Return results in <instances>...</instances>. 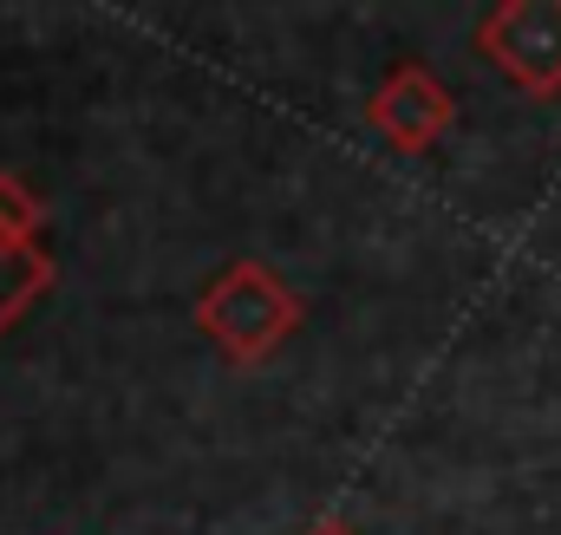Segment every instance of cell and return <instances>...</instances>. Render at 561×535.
<instances>
[{
  "instance_id": "1",
  "label": "cell",
  "mask_w": 561,
  "mask_h": 535,
  "mask_svg": "<svg viewBox=\"0 0 561 535\" xmlns=\"http://www.w3.org/2000/svg\"><path fill=\"white\" fill-rule=\"evenodd\" d=\"M300 320H307L300 294L262 262H229L203 294H196V333H203L236 373L268 366L280 346L300 333Z\"/></svg>"
},
{
  "instance_id": "2",
  "label": "cell",
  "mask_w": 561,
  "mask_h": 535,
  "mask_svg": "<svg viewBox=\"0 0 561 535\" xmlns=\"http://www.w3.org/2000/svg\"><path fill=\"white\" fill-rule=\"evenodd\" d=\"M477 53L523 99H561V0H496L477 20Z\"/></svg>"
},
{
  "instance_id": "3",
  "label": "cell",
  "mask_w": 561,
  "mask_h": 535,
  "mask_svg": "<svg viewBox=\"0 0 561 535\" xmlns=\"http://www.w3.org/2000/svg\"><path fill=\"white\" fill-rule=\"evenodd\" d=\"M366 125L386 137L392 150L424 157V150H437V137L457 125V99H450V86L424 59H399L373 86V99H366Z\"/></svg>"
},
{
  "instance_id": "4",
  "label": "cell",
  "mask_w": 561,
  "mask_h": 535,
  "mask_svg": "<svg viewBox=\"0 0 561 535\" xmlns=\"http://www.w3.org/2000/svg\"><path fill=\"white\" fill-rule=\"evenodd\" d=\"M53 294V255L46 242L26 249V242H0V340Z\"/></svg>"
},
{
  "instance_id": "5",
  "label": "cell",
  "mask_w": 561,
  "mask_h": 535,
  "mask_svg": "<svg viewBox=\"0 0 561 535\" xmlns=\"http://www.w3.org/2000/svg\"><path fill=\"white\" fill-rule=\"evenodd\" d=\"M39 236H46V196L20 170H0V242L39 249Z\"/></svg>"
},
{
  "instance_id": "6",
  "label": "cell",
  "mask_w": 561,
  "mask_h": 535,
  "mask_svg": "<svg viewBox=\"0 0 561 535\" xmlns=\"http://www.w3.org/2000/svg\"><path fill=\"white\" fill-rule=\"evenodd\" d=\"M307 535H353V530H346L340 516H327V523H313V530H307Z\"/></svg>"
}]
</instances>
